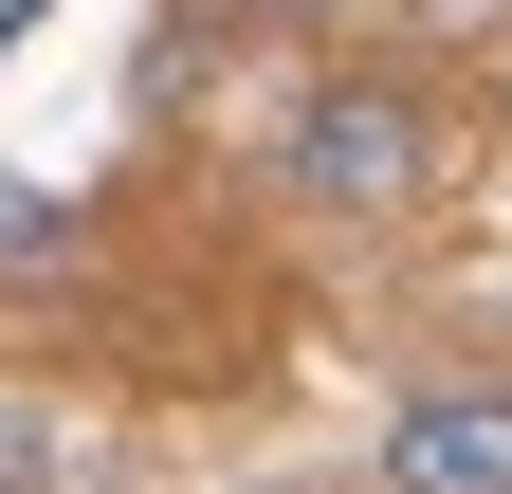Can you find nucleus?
<instances>
[{"label": "nucleus", "instance_id": "20e7f679", "mask_svg": "<svg viewBox=\"0 0 512 494\" xmlns=\"http://www.w3.org/2000/svg\"><path fill=\"white\" fill-rule=\"evenodd\" d=\"M275 19H330V0H275Z\"/></svg>", "mask_w": 512, "mask_h": 494}, {"label": "nucleus", "instance_id": "7ed1b4c3", "mask_svg": "<svg viewBox=\"0 0 512 494\" xmlns=\"http://www.w3.org/2000/svg\"><path fill=\"white\" fill-rule=\"evenodd\" d=\"M0 275H74V202L55 183H0Z\"/></svg>", "mask_w": 512, "mask_h": 494}, {"label": "nucleus", "instance_id": "f03ea898", "mask_svg": "<svg viewBox=\"0 0 512 494\" xmlns=\"http://www.w3.org/2000/svg\"><path fill=\"white\" fill-rule=\"evenodd\" d=\"M366 494H512V385H403L366 440Z\"/></svg>", "mask_w": 512, "mask_h": 494}, {"label": "nucleus", "instance_id": "f257e3e1", "mask_svg": "<svg viewBox=\"0 0 512 494\" xmlns=\"http://www.w3.org/2000/svg\"><path fill=\"white\" fill-rule=\"evenodd\" d=\"M275 183H293L311 220H421V202H439V110H421L403 74H330V92L293 110Z\"/></svg>", "mask_w": 512, "mask_h": 494}, {"label": "nucleus", "instance_id": "39448f33", "mask_svg": "<svg viewBox=\"0 0 512 494\" xmlns=\"http://www.w3.org/2000/svg\"><path fill=\"white\" fill-rule=\"evenodd\" d=\"M256 494H311V476H256Z\"/></svg>", "mask_w": 512, "mask_h": 494}]
</instances>
